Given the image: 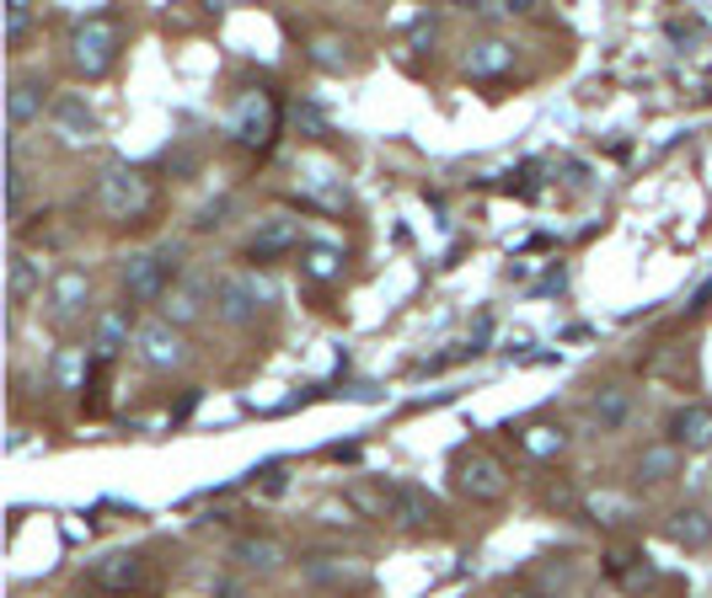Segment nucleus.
Here are the masks:
<instances>
[{"label": "nucleus", "instance_id": "nucleus-1", "mask_svg": "<svg viewBox=\"0 0 712 598\" xmlns=\"http://www.w3.org/2000/svg\"><path fill=\"white\" fill-rule=\"evenodd\" d=\"M91 208L108 219V225H145V214L156 208V188L145 171L134 166H108L97 182H91Z\"/></svg>", "mask_w": 712, "mask_h": 598}, {"label": "nucleus", "instance_id": "nucleus-2", "mask_svg": "<svg viewBox=\"0 0 712 598\" xmlns=\"http://www.w3.org/2000/svg\"><path fill=\"white\" fill-rule=\"evenodd\" d=\"M119 48H124V27H119V16L102 11V16H91L70 33V65H76V76L102 80L119 65Z\"/></svg>", "mask_w": 712, "mask_h": 598}, {"label": "nucleus", "instance_id": "nucleus-3", "mask_svg": "<svg viewBox=\"0 0 712 598\" xmlns=\"http://www.w3.org/2000/svg\"><path fill=\"white\" fill-rule=\"evenodd\" d=\"M177 273H182V251H177V246L140 251V257H129V268H124V300H134V305H162L171 289H177Z\"/></svg>", "mask_w": 712, "mask_h": 598}, {"label": "nucleus", "instance_id": "nucleus-4", "mask_svg": "<svg viewBox=\"0 0 712 598\" xmlns=\"http://www.w3.org/2000/svg\"><path fill=\"white\" fill-rule=\"evenodd\" d=\"M450 486L461 492L466 503L493 508V503L509 497V471H503L499 454H488V449H461L456 465H450Z\"/></svg>", "mask_w": 712, "mask_h": 598}, {"label": "nucleus", "instance_id": "nucleus-5", "mask_svg": "<svg viewBox=\"0 0 712 598\" xmlns=\"http://www.w3.org/2000/svg\"><path fill=\"white\" fill-rule=\"evenodd\" d=\"M380 492H386V519L397 523V529H408V534H429V529H440V519H445V508H440V497L429 486L391 481Z\"/></svg>", "mask_w": 712, "mask_h": 598}, {"label": "nucleus", "instance_id": "nucleus-6", "mask_svg": "<svg viewBox=\"0 0 712 598\" xmlns=\"http://www.w3.org/2000/svg\"><path fill=\"white\" fill-rule=\"evenodd\" d=\"M225 134H231L236 145H247V150H263V145L279 134V102H274V97H263V91H247V97L231 108Z\"/></svg>", "mask_w": 712, "mask_h": 598}, {"label": "nucleus", "instance_id": "nucleus-7", "mask_svg": "<svg viewBox=\"0 0 712 598\" xmlns=\"http://www.w3.org/2000/svg\"><path fill=\"white\" fill-rule=\"evenodd\" d=\"M91 588H102V594L113 598H134L151 588V561L140 556V551H108V556L91 561Z\"/></svg>", "mask_w": 712, "mask_h": 598}, {"label": "nucleus", "instance_id": "nucleus-8", "mask_svg": "<svg viewBox=\"0 0 712 598\" xmlns=\"http://www.w3.org/2000/svg\"><path fill=\"white\" fill-rule=\"evenodd\" d=\"M514 59H520V43L514 38H503V33H471V43H466V54H461V70L477 86H493V80H503L514 70Z\"/></svg>", "mask_w": 712, "mask_h": 598}, {"label": "nucleus", "instance_id": "nucleus-9", "mask_svg": "<svg viewBox=\"0 0 712 598\" xmlns=\"http://www.w3.org/2000/svg\"><path fill=\"white\" fill-rule=\"evenodd\" d=\"M257 294L268 300V283H257L252 273H225V279H214L210 305L225 326H252L257 320Z\"/></svg>", "mask_w": 712, "mask_h": 598}, {"label": "nucleus", "instance_id": "nucleus-10", "mask_svg": "<svg viewBox=\"0 0 712 598\" xmlns=\"http://www.w3.org/2000/svg\"><path fill=\"white\" fill-rule=\"evenodd\" d=\"M134 359L145 363L151 374H171V369L188 363V342H182V331L167 326V320H145V326L134 331Z\"/></svg>", "mask_w": 712, "mask_h": 598}, {"label": "nucleus", "instance_id": "nucleus-11", "mask_svg": "<svg viewBox=\"0 0 712 598\" xmlns=\"http://www.w3.org/2000/svg\"><path fill=\"white\" fill-rule=\"evenodd\" d=\"M300 572H305V583H316V588H348V594H359V588H370V566L359 556H305L300 561Z\"/></svg>", "mask_w": 712, "mask_h": 598}, {"label": "nucleus", "instance_id": "nucleus-12", "mask_svg": "<svg viewBox=\"0 0 712 598\" xmlns=\"http://www.w3.org/2000/svg\"><path fill=\"white\" fill-rule=\"evenodd\" d=\"M665 439H670L680 454H702V449H712V406L708 400L675 406L670 422H665Z\"/></svg>", "mask_w": 712, "mask_h": 598}, {"label": "nucleus", "instance_id": "nucleus-13", "mask_svg": "<svg viewBox=\"0 0 712 598\" xmlns=\"http://www.w3.org/2000/svg\"><path fill=\"white\" fill-rule=\"evenodd\" d=\"M300 225L294 219H285V214H274V219H263L257 230H252V240H247V257L252 262H279V257H300Z\"/></svg>", "mask_w": 712, "mask_h": 598}, {"label": "nucleus", "instance_id": "nucleus-14", "mask_svg": "<svg viewBox=\"0 0 712 598\" xmlns=\"http://www.w3.org/2000/svg\"><path fill=\"white\" fill-rule=\"evenodd\" d=\"M86 300H91V279H86V268H59L54 283H48V316L65 326V320L86 316Z\"/></svg>", "mask_w": 712, "mask_h": 598}, {"label": "nucleus", "instance_id": "nucleus-15", "mask_svg": "<svg viewBox=\"0 0 712 598\" xmlns=\"http://www.w3.org/2000/svg\"><path fill=\"white\" fill-rule=\"evenodd\" d=\"M680 476V449L670 439L643 443L637 460H632V486H665V481Z\"/></svg>", "mask_w": 712, "mask_h": 598}, {"label": "nucleus", "instance_id": "nucleus-16", "mask_svg": "<svg viewBox=\"0 0 712 598\" xmlns=\"http://www.w3.org/2000/svg\"><path fill=\"white\" fill-rule=\"evenodd\" d=\"M43 113H54V97H48V86L43 80H11V91H5V119L11 128H27V123H38Z\"/></svg>", "mask_w": 712, "mask_h": 598}, {"label": "nucleus", "instance_id": "nucleus-17", "mask_svg": "<svg viewBox=\"0 0 712 598\" xmlns=\"http://www.w3.org/2000/svg\"><path fill=\"white\" fill-rule=\"evenodd\" d=\"M231 561H236V572L268 577V572H279V566H285V545H279V540H268V534H242V540L231 545Z\"/></svg>", "mask_w": 712, "mask_h": 598}, {"label": "nucleus", "instance_id": "nucleus-18", "mask_svg": "<svg viewBox=\"0 0 712 598\" xmlns=\"http://www.w3.org/2000/svg\"><path fill=\"white\" fill-rule=\"evenodd\" d=\"M589 417L600 422V433H622L632 422V391H622V385H594V391H589Z\"/></svg>", "mask_w": 712, "mask_h": 598}, {"label": "nucleus", "instance_id": "nucleus-19", "mask_svg": "<svg viewBox=\"0 0 712 598\" xmlns=\"http://www.w3.org/2000/svg\"><path fill=\"white\" fill-rule=\"evenodd\" d=\"M129 348V305H113L97 316V331H91V359L113 363Z\"/></svg>", "mask_w": 712, "mask_h": 598}, {"label": "nucleus", "instance_id": "nucleus-20", "mask_svg": "<svg viewBox=\"0 0 712 598\" xmlns=\"http://www.w3.org/2000/svg\"><path fill=\"white\" fill-rule=\"evenodd\" d=\"M665 534H670L680 551H708L712 545V519L702 508H675L670 523H665Z\"/></svg>", "mask_w": 712, "mask_h": 598}, {"label": "nucleus", "instance_id": "nucleus-21", "mask_svg": "<svg viewBox=\"0 0 712 598\" xmlns=\"http://www.w3.org/2000/svg\"><path fill=\"white\" fill-rule=\"evenodd\" d=\"M300 273L311 283H337L343 279V251H337V246H322V240H305V246H300Z\"/></svg>", "mask_w": 712, "mask_h": 598}, {"label": "nucleus", "instance_id": "nucleus-22", "mask_svg": "<svg viewBox=\"0 0 712 598\" xmlns=\"http://www.w3.org/2000/svg\"><path fill=\"white\" fill-rule=\"evenodd\" d=\"M514 439H520L525 454H536V460H557V454L568 449V433L552 428V422H525V428H514Z\"/></svg>", "mask_w": 712, "mask_h": 598}, {"label": "nucleus", "instance_id": "nucleus-23", "mask_svg": "<svg viewBox=\"0 0 712 598\" xmlns=\"http://www.w3.org/2000/svg\"><path fill=\"white\" fill-rule=\"evenodd\" d=\"M199 316H204V294H199L193 283H177L167 300H162V320H167V326H193Z\"/></svg>", "mask_w": 712, "mask_h": 598}, {"label": "nucleus", "instance_id": "nucleus-24", "mask_svg": "<svg viewBox=\"0 0 712 598\" xmlns=\"http://www.w3.org/2000/svg\"><path fill=\"white\" fill-rule=\"evenodd\" d=\"M33 294H43V262L27 257V251H16L11 257V305H27Z\"/></svg>", "mask_w": 712, "mask_h": 598}, {"label": "nucleus", "instance_id": "nucleus-25", "mask_svg": "<svg viewBox=\"0 0 712 598\" xmlns=\"http://www.w3.org/2000/svg\"><path fill=\"white\" fill-rule=\"evenodd\" d=\"M305 59H311L316 70H327V76H343V70H354V54H348V43L333 38V33L311 38V48H305Z\"/></svg>", "mask_w": 712, "mask_h": 598}, {"label": "nucleus", "instance_id": "nucleus-26", "mask_svg": "<svg viewBox=\"0 0 712 598\" xmlns=\"http://www.w3.org/2000/svg\"><path fill=\"white\" fill-rule=\"evenodd\" d=\"M48 119H54V128H59L65 139H81V134H91V113H86L81 97H59Z\"/></svg>", "mask_w": 712, "mask_h": 598}, {"label": "nucleus", "instance_id": "nucleus-27", "mask_svg": "<svg viewBox=\"0 0 712 598\" xmlns=\"http://www.w3.org/2000/svg\"><path fill=\"white\" fill-rule=\"evenodd\" d=\"M585 514H589V523H627L632 503L616 497V492H585Z\"/></svg>", "mask_w": 712, "mask_h": 598}, {"label": "nucleus", "instance_id": "nucleus-28", "mask_svg": "<svg viewBox=\"0 0 712 598\" xmlns=\"http://www.w3.org/2000/svg\"><path fill=\"white\" fill-rule=\"evenodd\" d=\"M542 503H546V508H557V514H585V492H579V486H574L568 476L546 481V486H542Z\"/></svg>", "mask_w": 712, "mask_h": 598}, {"label": "nucleus", "instance_id": "nucleus-29", "mask_svg": "<svg viewBox=\"0 0 712 598\" xmlns=\"http://www.w3.org/2000/svg\"><path fill=\"white\" fill-rule=\"evenodd\" d=\"M33 22H38V11H33L27 0H11V5H5V38H11V48H22V38L33 33Z\"/></svg>", "mask_w": 712, "mask_h": 598}, {"label": "nucleus", "instance_id": "nucleus-30", "mask_svg": "<svg viewBox=\"0 0 712 598\" xmlns=\"http://www.w3.org/2000/svg\"><path fill=\"white\" fill-rule=\"evenodd\" d=\"M5 203H11V214H22V203H27V171L16 166V156H11V171H5Z\"/></svg>", "mask_w": 712, "mask_h": 598}, {"label": "nucleus", "instance_id": "nucleus-31", "mask_svg": "<svg viewBox=\"0 0 712 598\" xmlns=\"http://www.w3.org/2000/svg\"><path fill=\"white\" fill-rule=\"evenodd\" d=\"M503 598H542V594H525V588H520V594H503Z\"/></svg>", "mask_w": 712, "mask_h": 598}]
</instances>
